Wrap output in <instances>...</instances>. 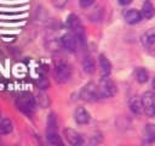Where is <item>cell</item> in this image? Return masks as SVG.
<instances>
[{
	"instance_id": "cell-1",
	"label": "cell",
	"mask_w": 155,
	"mask_h": 146,
	"mask_svg": "<svg viewBox=\"0 0 155 146\" xmlns=\"http://www.w3.org/2000/svg\"><path fill=\"white\" fill-rule=\"evenodd\" d=\"M98 94L99 99H108L115 95L116 92V85L115 83L109 78V75H102V79L99 80L98 85Z\"/></svg>"
},
{
	"instance_id": "cell-2",
	"label": "cell",
	"mask_w": 155,
	"mask_h": 146,
	"mask_svg": "<svg viewBox=\"0 0 155 146\" xmlns=\"http://www.w3.org/2000/svg\"><path fill=\"white\" fill-rule=\"evenodd\" d=\"M67 24H68V27L70 28L71 33L76 36L78 41L81 43V44H84V43H85V30H84V27H82V24H81L80 18H79L76 15L71 13V15H69L68 18H67Z\"/></svg>"
},
{
	"instance_id": "cell-3",
	"label": "cell",
	"mask_w": 155,
	"mask_h": 146,
	"mask_svg": "<svg viewBox=\"0 0 155 146\" xmlns=\"http://www.w3.org/2000/svg\"><path fill=\"white\" fill-rule=\"evenodd\" d=\"M16 105L19 111H22L24 114H28V116H31L35 111V100L29 94H24L19 96L16 101Z\"/></svg>"
},
{
	"instance_id": "cell-4",
	"label": "cell",
	"mask_w": 155,
	"mask_h": 146,
	"mask_svg": "<svg viewBox=\"0 0 155 146\" xmlns=\"http://www.w3.org/2000/svg\"><path fill=\"white\" fill-rule=\"evenodd\" d=\"M80 97L87 102H94L99 99L98 88L94 83H87L80 91Z\"/></svg>"
},
{
	"instance_id": "cell-5",
	"label": "cell",
	"mask_w": 155,
	"mask_h": 146,
	"mask_svg": "<svg viewBox=\"0 0 155 146\" xmlns=\"http://www.w3.org/2000/svg\"><path fill=\"white\" fill-rule=\"evenodd\" d=\"M142 102H143L144 113L148 117H154L155 116V92L145 91L142 95Z\"/></svg>"
},
{
	"instance_id": "cell-6",
	"label": "cell",
	"mask_w": 155,
	"mask_h": 146,
	"mask_svg": "<svg viewBox=\"0 0 155 146\" xmlns=\"http://www.w3.org/2000/svg\"><path fill=\"white\" fill-rule=\"evenodd\" d=\"M54 74H56V79L59 83H67L71 77V68L68 63L61 62L56 66Z\"/></svg>"
},
{
	"instance_id": "cell-7",
	"label": "cell",
	"mask_w": 155,
	"mask_h": 146,
	"mask_svg": "<svg viewBox=\"0 0 155 146\" xmlns=\"http://www.w3.org/2000/svg\"><path fill=\"white\" fill-rule=\"evenodd\" d=\"M142 44L149 52H155V29H148L142 35Z\"/></svg>"
},
{
	"instance_id": "cell-8",
	"label": "cell",
	"mask_w": 155,
	"mask_h": 146,
	"mask_svg": "<svg viewBox=\"0 0 155 146\" xmlns=\"http://www.w3.org/2000/svg\"><path fill=\"white\" fill-rule=\"evenodd\" d=\"M61 41H62V46H63L67 51H69V52H74V51L76 50L78 44H79L76 36H75L73 33H67V34H64V35L62 36Z\"/></svg>"
},
{
	"instance_id": "cell-9",
	"label": "cell",
	"mask_w": 155,
	"mask_h": 146,
	"mask_svg": "<svg viewBox=\"0 0 155 146\" xmlns=\"http://www.w3.org/2000/svg\"><path fill=\"white\" fill-rule=\"evenodd\" d=\"M64 136H65L67 141H68L70 145L78 146V145H82V144H84L82 136H81L78 131H75L74 129H64Z\"/></svg>"
},
{
	"instance_id": "cell-10",
	"label": "cell",
	"mask_w": 155,
	"mask_h": 146,
	"mask_svg": "<svg viewBox=\"0 0 155 146\" xmlns=\"http://www.w3.org/2000/svg\"><path fill=\"white\" fill-rule=\"evenodd\" d=\"M124 17H125V21L128 24H136V23H138L142 19L143 16H142V12H139L138 10H136V9H128V10L125 11Z\"/></svg>"
},
{
	"instance_id": "cell-11",
	"label": "cell",
	"mask_w": 155,
	"mask_h": 146,
	"mask_svg": "<svg viewBox=\"0 0 155 146\" xmlns=\"http://www.w3.org/2000/svg\"><path fill=\"white\" fill-rule=\"evenodd\" d=\"M74 118L78 124H87L90 122V113L84 107H78L74 112Z\"/></svg>"
},
{
	"instance_id": "cell-12",
	"label": "cell",
	"mask_w": 155,
	"mask_h": 146,
	"mask_svg": "<svg viewBox=\"0 0 155 146\" xmlns=\"http://www.w3.org/2000/svg\"><path fill=\"white\" fill-rule=\"evenodd\" d=\"M130 108L133 113L136 114H140L142 112H144L143 109V102H142V97L134 96L130 100Z\"/></svg>"
},
{
	"instance_id": "cell-13",
	"label": "cell",
	"mask_w": 155,
	"mask_h": 146,
	"mask_svg": "<svg viewBox=\"0 0 155 146\" xmlns=\"http://www.w3.org/2000/svg\"><path fill=\"white\" fill-rule=\"evenodd\" d=\"M99 67H101L102 75H109L110 74V72H111V63H110V61L104 55H99Z\"/></svg>"
},
{
	"instance_id": "cell-14",
	"label": "cell",
	"mask_w": 155,
	"mask_h": 146,
	"mask_svg": "<svg viewBox=\"0 0 155 146\" xmlns=\"http://www.w3.org/2000/svg\"><path fill=\"white\" fill-rule=\"evenodd\" d=\"M46 136H47V141L52 145H62L63 144L61 140V136L57 133V129H47Z\"/></svg>"
},
{
	"instance_id": "cell-15",
	"label": "cell",
	"mask_w": 155,
	"mask_h": 146,
	"mask_svg": "<svg viewBox=\"0 0 155 146\" xmlns=\"http://www.w3.org/2000/svg\"><path fill=\"white\" fill-rule=\"evenodd\" d=\"M82 68H84V71H85L86 73H88V74L93 73L94 69H96L94 60H93L91 56H86V57L84 58V61H82Z\"/></svg>"
},
{
	"instance_id": "cell-16",
	"label": "cell",
	"mask_w": 155,
	"mask_h": 146,
	"mask_svg": "<svg viewBox=\"0 0 155 146\" xmlns=\"http://www.w3.org/2000/svg\"><path fill=\"white\" fill-rule=\"evenodd\" d=\"M154 15H155V10H154L153 4L150 1H145L142 7V16L144 18H151Z\"/></svg>"
},
{
	"instance_id": "cell-17",
	"label": "cell",
	"mask_w": 155,
	"mask_h": 146,
	"mask_svg": "<svg viewBox=\"0 0 155 146\" xmlns=\"http://www.w3.org/2000/svg\"><path fill=\"white\" fill-rule=\"evenodd\" d=\"M12 131V122L7 118L0 122V135H7Z\"/></svg>"
},
{
	"instance_id": "cell-18",
	"label": "cell",
	"mask_w": 155,
	"mask_h": 146,
	"mask_svg": "<svg viewBox=\"0 0 155 146\" xmlns=\"http://www.w3.org/2000/svg\"><path fill=\"white\" fill-rule=\"evenodd\" d=\"M136 79L138 83H142V84L147 83L149 80V74H148L147 69L145 68H138L136 71Z\"/></svg>"
},
{
	"instance_id": "cell-19",
	"label": "cell",
	"mask_w": 155,
	"mask_h": 146,
	"mask_svg": "<svg viewBox=\"0 0 155 146\" xmlns=\"http://www.w3.org/2000/svg\"><path fill=\"white\" fill-rule=\"evenodd\" d=\"M144 133L149 142H155V124H147Z\"/></svg>"
},
{
	"instance_id": "cell-20",
	"label": "cell",
	"mask_w": 155,
	"mask_h": 146,
	"mask_svg": "<svg viewBox=\"0 0 155 146\" xmlns=\"http://www.w3.org/2000/svg\"><path fill=\"white\" fill-rule=\"evenodd\" d=\"M93 2H94V0H80V5H81V7H84V9L90 7Z\"/></svg>"
},
{
	"instance_id": "cell-21",
	"label": "cell",
	"mask_w": 155,
	"mask_h": 146,
	"mask_svg": "<svg viewBox=\"0 0 155 146\" xmlns=\"http://www.w3.org/2000/svg\"><path fill=\"white\" fill-rule=\"evenodd\" d=\"M67 1L68 0H53V5L56 7H58V9H61V7H63L67 4Z\"/></svg>"
},
{
	"instance_id": "cell-22",
	"label": "cell",
	"mask_w": 155,
	"mask_h": 146,
	"mask_svg": "<svg viewBox=\"0 0 155 146\" xmlns=\"http://www.w3.org/2000/svg\"><path fill=\"white\" fill-rule=\"evenodd\" d=\"M131 2H132V0H119V4L120 5H128Z\"/></svg>"
},
{
	"instance_id": "cell-23",
	"label": "cell",
	"mask_w": 155,
	"mask_h": 146,
	"mask_svg": "<svg viewBox=\"0 0 155 146\" xmlns=\"http://www.w3.org/2000/svg\"><path fill=\"white\" fill-rule=\"evenodd\" d=\"M153 86H154V90H155V78H154V80H153Z\"/></svg>"
}]
</instances>
